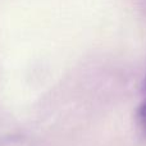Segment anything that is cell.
Masks as SVG:
<instances>
[{
	"instance_id": "cell-2",
	"label": "cell",
	"mask_w": 146,
	"mask_h": 146,
	"mask_svg": "<svg viewBox=\"0 0 146 146\" xmlns=\"http://www.w3.org/2000/svg\"><path fill=\"white\" fill-rule=\"evenodd\" d=\"M145 91H146V78H145ZM145 101H146V99H145Z\"/></svg>"
},
{
	"instance_id": "cell-1",
	"label": "cell",
	"mask_w": 146,
	"mask_h": 146,
	"mask_svg": "<svg viewBox=\"0 0 146 146\" xmlns=\"http://www.w3.org/2000/svg\"><path fill=\"white\" fill-rule=\"evenodd\" d=\"M137 122H139L141 129L144 131V133L146 135V103L142 101L141 105L137 109Z\"/></svg>"
}]
</instances>
